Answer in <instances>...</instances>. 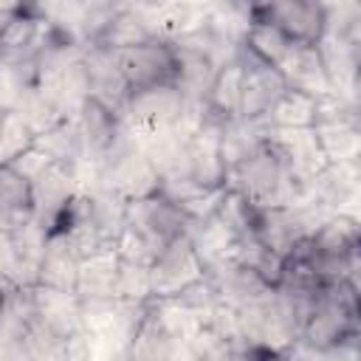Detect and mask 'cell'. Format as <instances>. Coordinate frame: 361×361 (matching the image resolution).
Returning a JSON list of instances; mask_svg holds the SVG:
<instances>
[{
  "mask_svg": "<svg viewBox=\"0 0 361 361\" xmlns=\"http://www.w3.org/2000/svg\"><path fill=\"white\" fill-rule=\"evenodd\" d=\"M118 254L107 251L99 257H90L79 268V285L76 296L79 299H116V279H118Z\"/></svg>",
  "mask_w": 361,
  "mask_h": 361,
  "instance_id": "e0dca14e",
  "label": "cell"
},
{
  "mask_svg": "<svg viewBox=\"0 0 361 361\" xmlns=\"http://www.w3.org/2000/svg\"><path fill=\"white\" fill-rule=\"evenodd\" d=\"M268 141L285 155V161L299 175L316 178L327 166V158L322 152V144H319L313 127H305V130H274L271 127L268 130Z\"/></svg>",
  "mask_w": 361,
  "mask_h": 361,
  "instance_id": "9a60e30c",
  "label": "cell"
},
{
  "mask_svg": "<svg viewBox=\"0 0 361 361\" xmlns=\"http://www.w3.org/2000/svg\"><path fill=\"white\" fill-rule=\"evenodd\" d=\"M127 226H133L138 234H144L158 248V254L166 245H172L175 240L189 237V231H192V220L172 200H166L161 195H152V197L130 203Z\"/></svg>",
  "mask_w": 361,
  "mask_h": 361,
  "instance_id": "8992f818",
  "label": "cell"
},
{
  "mask_svg": "<svg viewBox=\"0 0 361 361\" xmlns=\"http://www.w3.org/2000/svg\"><path fill=\"white\" fill-rule=\"evenodd\" d=\"M316 138L322 144V152L327 164H341V161H355L361 158V127L358 121L353 124H333V127H313Z\"/></svg>",
  "mask_w": 361,
  "mask_h": 361,
  "instance_id": "7402d4cb",
  "label": "cell"
},
{
  "mask_svg": "<svg viewBox=\"0 0 361 361\" xmlns=\"http://www.w3.org/2000/svg\"><path fill=\"white\" fill-rule=\"evenodd\" d=\"M353 353H355V358L361 361V310H358V316L353 319V324H350V330H347V336L341 338Z\"/></svg>",
  "mask_w": 361,
  "mask_h": 361,
  "instance_id": "f546056e",
  "label": "cell"
},
{
  "mask_svg": "<svg viewBox=\"0 0 361 361\" xmlns=\"http://www.w3.org/2000/svg\"><path fill=\"white\" fill-rule=\"evenodd\" d=\"M355 96L361 99V71H358V79H355Z\"/></svg>",
  "mask_w": 361,
  "mask_h": 361,
  "instance_id": "4dcf8cb0",
  "label": "cell"
},
{
  "mask_svg": "<svg viewBox=\"0 0 361 361\" xmlns=\"http://www.w3.org/2000/svg\"><path fill=\"white\" fill-rule=\"evenodd\" d=\"M358 310H361V302H358V296L347 288L344 279H338V282H324L316 307L310 310V316H307L305 324H302L299 341L307 344V347H316V350L336 347V344L347 336V330H350L353 319L358 316Z\"/></svg>",
  "mask_w": 361,
  "mask_h": 361,
  "instance_id": "3957f363",
  "label": "cell"
},
{
  "mask_svg": "<svg viewBox=\"0 0 361 361\" xmlns=\"http://www.w3.org/2000/svg\"><path fill=\"white\" fill-rule=\"evenodd\" d=\"M203 274L206 271H203V262H200L192 240L189 237H180L172 245H166L155 257V262L149 265L152 299H175L180 290H186Z\"/></svg>",
  "mask_w": 361,
  "mask_h": 361,
  "instance_id": "52a82bcc",
  "label": "cell"
},
{
  "mask_svg": "<svg viewBox=\"0 0 361 361\" xmlns=\"http://www.w3.org/2000/svg\"><path fill=\"white\" fill-rule=\"evenodd\" d=\"M358 127H361V104H358Z\"/></svg>",
  "mask_w": 361,
  "mask_h": 361,
  "instance_id": "1f68e13d",
  "label": "cell"
},
{
  "mask_svg": "<svg viewBox=\"0 0 361 361\" xmlns=\"http://www.w3.org/2000/svg\"><path fill=\"white\" fill-rule=\"evenodd\" d=\"M37 135L31 133V127L14 113V110H3V130H0V158L3 164H11L17 155L28 152L34 147Z\"/></svg>",
  "mask_w": 361,
  "mask_h": 361,
  "instance_id": "d4e9b609",
  "label": "cell"
},
{
  "mask_svg": "<svg viewBox=\"0 0 361 361\" xmlns=\"http://www.w3.org/2000/svg\"><path fill=\"white\" fill-rule=\"evenodd\" d=\"M288 93V85L279 73V68L259 65L245 73L243 82V102H240V116L245 121H262L274 110V104Z\"/></svg>",
  "mask_w": 361,
  "mask_h": 361,
  "instance_id": "4fadbf2b",
  "label": "cell"
},
{
  "mask_svg": "<svg viewBox=\"0 0 361 361\" xmlns=\"http://www.w3.org/2000/svg\"><path fill=\"white\" fill-rule=\"evenodd\" d=\"M31 192H34V220L48 231H56L68 206L79 195V186H76V180L71 178V172L65 166L51 164L31 183Z\"/></svg>",
  "mask_w": 361,
  "mask_h": 361,
  "instance_id": "30bf717a",
  "label": "cell"
},
{
  "mask_svg": "<svg viewBox=\"0 0 361 361\" xmlns=\"http://www.w3.org/2000/svg\"><path fill=\"white\" fill-rule=\"evenodd\" d=\"M175 302H178V305H183L186 310L197 313V316L206 322V316H212V313L223 305V296H220L217 282H214L212 276H206V274H203L197 282H192L186 290H180V293L175 296Z\"/></svg>",
  "mask_w": 361,
  "mask_h": 361,
  "instance_id": "484cf974",
  "label": "cell"
},
{
  "mask_svg": "<svg viewBox=\"0 0 361 361\" xmlns=\"http://www.w3.org/2000/svg\"><path fill=\"white\" fill-rule=\"evenodd\" d=\"M243 45H245L259 62H265V65H271V68H279V62L288 56V51H290V45H293V39H290L279 25H274L271 20H262V17L254 14V20H251V25H248V31H245Z\"/></svg>",
  "mask_w": 361,
  "mask_h": 361,
  "instance_id": "d6986e66",
  "label": "cell"
},
{
  "mask_svg": "<svg viewBox=\"0 0 361 361\" xmlns=\"http://www.w3.org/2000/svg\"><path fill=\"white\" fill-rule=\"evenodd\" d=\"M344 282H347V288L358 296V302H361V251L353 257V262H350V268H347V274H344Z\"/></svg>",
  "mask_w": 361,
  "mask_h": 361,
  "instance_id": "f1b7e54d",
  "label": "cell"
},
{
  "mask_svg": "<svg viewBox=\"0 0 361 361\" xmlns=\"http://www.w3.org/2000/svg\"><path fill=\"white\" fill-rule=\"evenodd\" d=\"M243 82H245V71L237 62H228L226 68L217 71V79L209 90V107L214 116L231 121L240 116V102H243Z\"/></svg>",
  "mask_w": 361,
  "mask_h": 361,
  "instance_id": "44dd1931",
  "label": "cell"
},
{
  "mask_svg": "<svg viewBox=\"0 0 361 361\" xmlns=\"http://www.w3.org/2000/svg\"><path fill=\"white\" fill-rule=\"evenodd\" d=\"M183 110V96L175 85L135 90L124 110V127L133 133L135 141L149 138L164 130H175Z\"/></svg>",
  "mask_w": 361,
  "mask_h": 361,
  "instance_id": "277c9868",
  "label": "cell"
},
{
  "mask_svg": "<svg viewBox=\"0 0 361 361\" xmlns=\"http://www.w3.org/2000/svg\"><path fill=\"white\" fill-rule=\"evenodd\" d=\"M79 268H82V257L73 251L65 231H51L42 262H39V285L56 288L65 293H76Z\"/></svg>",
  "mask_w": 361,
  "mask_h": 361,
  "instance_id": "5bb4252c",
  "label": "cell"
},
{
  "mask_svg": "<svg viewBox=\"0 0 361 361\" xmlns=\"http://www.w3.org/2000/svg\"><path fill=\"white\" fill-rule=\"evenodd\" d=\"M178 54V73H175V87L180 90L183 99H209V90L217 79V65L200 54L197 48L172 42Z\"/></svg>",
  "mask_w": 361,
  "mask_h": 361,
  "instance_id": "2e32d148",
  "label": "cell"
},
{
  "mask_svg": "<svg viewBox=\"0 0 361 361\" xmlns=\"http://www.w3.org/2000/svg\"><path fill=\"white\" fill-rule=\"evenodd\" d=\"M313 192L324 209L361 226V158L327 164L313 178Z\"/></svg>",
  "mask_w": 361,
  "mask_h": 361,
  "instance_id": "ba28073f",
  "label": "cell"
},
{
  "mask_svg": "<svg viewBox=\"0 0 361 361\" xmlns=\"http://www.w3.org/2000/svg\"><path fill=\"white\" fill-rule=\"evenodd\" d=\"M138 147H141V152L149 158V164L158 169V175L166 178V175L183 169L189 138L180 135L178 130H164V133H155V135H149V138H141Z\"/></svg>",
  "mask_w": 361,
  "mask_h": 361,
  "instance_id": "ffe728a7",
  "label": "cell"
},
{
  "mask_svg": "<svg viewBox=\"0 0 361 361\" xmlns=\"http://www.w3.org/2000/svg\"><path fill=\"white\" fill-rule=\"evenodd\" d=\"M319 54H322V65H324L330 90L355 96V79L361 71V48L355 42L327 31L319 39Z\"/></svg>",
  "mask_w": 361,
  "mask_h": 361,
  "instance_id": "7c38bea8",
  "label": "cell"
},
{
  "mask_svg": "<svg viewBox=\"0 0 361 361\" xmlns=\"http://www.w3.org/2000/svg\"><path fill=\"white\" fill-rule=\"evenodd\" d=\"M3 166H8V169H14L20 178H25V180H37L48 166H51V161H48V155L45 152H39L37 147H31L28 152H23V155H17L11 164H3Z\"/></svg>",
  "mask_w": 361,
  "mask_h": 361,
  "instance_id": "83f0119b",
  "label": "cell"
},
{
  "mask_svg": "<svg viewBox=\"0 0 361 361\" xmlns=\"http://www.w3.org/2000/svg\"><path fill=\"white\" fill-rule=\"evenodd\" d=\"M116 299H121V302H149L152 299L149 268L147 265H133V262L121 259L118 279H116Z\"/></svg>",
  "mask_w": 361,
  "mask_h": 361,
  "instance_id": "4316f807",
  "label": "cell"
},
{
  "mask_svg": "<svg viewBox=\"0 0 361 361\" xmlns=\"http://www.w3.org/2000/svg\"><path fill=\"white\" fill-rule=\"evenodd\" d=\"M279 73L288 85V90L305 93V96H324L330 93V82L322 65V54L319 45H307V42H293L288 56L279 62Z\"/></svg>",
  "mask_w": 361,
  "mask_h": 361,
  "instance_id": "8fae6325",
  "label": "cell"
},
{
  "mask_svg": "<svg viewBox=\"0 0 361 361\" xmlns=\"http://www.w3.org/2000/svg\"><path fill=\"white\" fill-rule=\"evenodd\" d=\"M265 121L274 130H305V127H313V121H316V99L305 96V93H296V90H288L274 104V110L268 113Z\"/></svg>",
  "mask_w": 361,
  "mask_h": 361,
  "instance_id": "603a6c76",
  "label": "cell"
},
{
  "mask_svg": "<svg viewBox=\"0 0 361 361\" xmlns=\"http://www.w3.org/2000/svg\"><path fill=\"white\" fill-rule=\"evenodd\" d=\"M358 251H361V226L341 214H330L305 243L296 245V251L288 257V265H305L322 282H338L344 279Z\"/></svg>",
  "mask_w": 361,
  "mask_h": 361,
  "instance_id": "6da1fadb",
  "label": "cell"
},
{
  "mask_svg": "<svg viewBox=\"0 0 361 361\" xmlns=\"http://www.w3.org/2000/svg\"><path fill=\"white\" fill-rule=\"evenodd\" d=\"M118 361H127V358H118Z\"/></svg>",
  "mask_w": 361,
  "mask_h": 361,
  "instance_id": "d6a6232c",
  "label": "cell"
},
{
  "mask_svg": "<svg viewBox=\"0 0 361 361\" xmlns=\"http://www.w3.org/2000/svg\"><path fill=\"white\" fill-rule=\"evenodd\" d=\"M237 316H240L243 347L288 353L299 341V322L276 288L254 299L251 305L240 307Z\"/></svg>",
  "mask_w": 361,
  "mask_h": 361,
  "instance_id": "7a4b0ae2",
  "label": "cell"
},
{
  "mask_svg": "<svg viewBox=\"0 0 361 361\" xmlns=\"http://www.w3.org/2000/svg\"><path fill=\"white\" fill-rule=\"evenodd\" d=\"M254 14L279 25L293 42H307V45H319L330 23L327 3H310V0L262 3V6H254Z\"/></svg>",
  "mask_w": 361,
  "mask_h": 361,
  "instance_id": "9c48e42d",
  "label": "cell"
},
{
  "mask_svg": "<svg viewBox=\"0 0 361 361\" xmlns=\"http://www.w3.org/2000/svg\"><path fill=\"white\" fill-rule=\"evenodd\" d=\"M116 62L127 85L135 90L147 87H161V85H175L178 73V54L172 42L164 39H149L144 45L116 51Z\"/></svg>",
  "mask_w": 361,
  "mask_h": 361,
  "instance_id": "5b68a950",
  "label": "cell"
},
{
  "mask_svg": "<svg viewBox=\"0 0 361 361\" xmlns=\"http://www.w3.org/2000/svg\"><path fill=\"white\" fill-rule=\"evenodd\" d=\"M149 39H155V37L147 28L144 17L133 6H121L118 14L107 23V28L99 34V39L93 45H102V48H110V51H127V48L144 45Z\"/></svg>",
  "mask_w": 361,
  "mask_h": 361,
  "instance_id": "ac0fdd59",
  "label": "cell"
},
{
  "mask_svg": "<svg viewBox=\"0 0 361 361\" xmlns=\"http://www.w3.org/2000/svg\"><path fill=\"white\" fill-rule=\"evenodd\" d=\"M11 110L31 127V133H34L37 138L45 135L48 130H54L59 121H65L62 113H59V107H56L42 90H37V87H28V90L14 102Z\"/></svg>",
  "mask_w": 361,
  "mask_h": 361,
  "instance_id": "cb8c5ba5",
  "label": "cell"
}]
</instances>
